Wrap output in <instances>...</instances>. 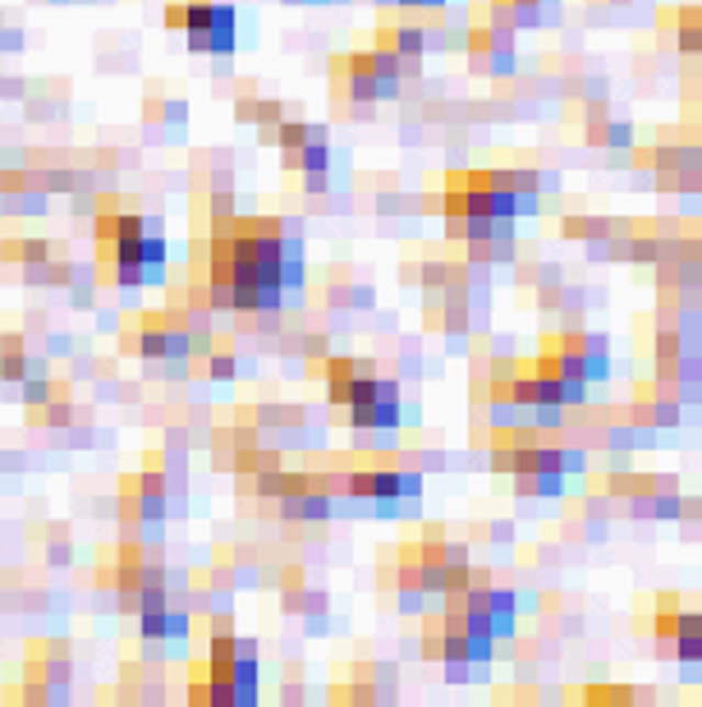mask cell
Returning a JSON list of instances; mask_svg holds the SVG:
<instances>
[{"label":"cell","instance_id":"6da1fadb","mask_svg":"<svg viewBox=\"0 0 702 707\" xmlns=\"http://www.w3.org/2000/svg\"><path fill=\"white\" fill-rule=\"evenodd\" d=\"M271 506H276V515L285 523H326V519H335V501L317 487L290 491V496H280V501H271Z\"/></svg>","mask_w":702,"mask_h":707},{"label":"cell","instance_id":"7a4b0ae2","mask_svg":"<svg viewBox=\"0 0 702 707\" xmlns=\"http://www.w3.org/2000/svg\"><path fill=\"white\" fill-rule=\"evenodd\" d=\"M514 478V491L524 496V501H560L569 478L556 474V468H528V474H510Z\"/></svg>","mask_w":702,"mask_h":707},{"label":"cell","instance_id":"3957f363","mask_svg":"<svg viewBox=\"0 0 702 707\" xmlns=\"http://www.w3.org/2000/svg\"><path fill=\"white\" fill-rule=\"evenodd\" d=\"M51 207V194L37 185V170L29 185H19V189H0V212L5 217H42Z\"/></svg>","mask_w":702,"mask_h":707},{"label":"cell","instance_id":"277c9868","mask_svg":"<svg viewBox=\"0 0 702 707\" xmlns=\"http://www.w3.org/2000/svg\"><path fill=\"white\" fill-rule=\"evenodd\" d=\"M377 46H390L395 56L413 60V56H427V42H423V29L419 23H409V19H395V23H386V29L377 33Z\"/></svg>","mask_w":702,"mask_h":707},{"label":"cell","instance_id":"5b68a950","mask_svg":"<svg viewBox=\"0 0 702 707\" xmlns=\"http://www.w3.org/2000/svg\"><path fill=\"white\" fill-rule=\"evenodd\" d=\"M189 51L198 56H234V46H239V23H216V29H198V33H185Z\"/></svg>","mask_w":702,"mask_h":707},{"label":"cell","instance_id":"8992f818","mask_svg":"<svg viewBox=\"0 0 702 707\" xmlns=\"http://www.w3.org/2000/svg\"><path fill=\"white\" fill-rule=\"evenodd\" d=\"M23 368H29V340H23V331H5L0 335V382H5V390L19 386Z\"/></svg>","mask_w":702,"mask_h":707},{"label":"cell","instance_id":"52a82bcc","mask_svg":"<svg viewBox=\"0 0 702 707\" xmlns=\"http://www.w3.org/2000/svg\"><path fill=\"white\" fill-rule=\"evenodd\" d=\"M514 257H519L514 240H468L464 244V262H473V267H505Z\"/></svg>","mask_w":702,"mask_h":707},{"label":"cell","instance_id":"ba28073f","mask_svg":"<svg viewBox=\"0 0 702 707\" xmlns=\"http://www.w3.org/2000/svg\"><path fill=\"white\" fill-rule=\"evenodd\" d=\"M565 240H592V234H611V217H597V212H569L560 221Z\"/></svg>","mask_w":702,"mask_h":707},{"label":"cell","instance_id":"9c48e42d","mask_svg":"<svg viewBox=\"0 0 702 707\" xmlns=\"http://www.w3.org/2000/svg\"><path fill=\"white\" fill-rule=\"evenodd\" d=\"M0 257L19 262V267H33V262L51 257V240H5V244H0Z\"/></svg>","mask_w":702,"mask_h":707},{"label":"cell","instance_id":"30bf717a","mask_svg":"<svg viewBox=\"0 0 702 707\" xmlns=\"http://www.w3.org/2000/svg\"><path fill=\"white\" fill-rule=\"evenodd\" d=\"M189 634H193V616L185 611V607H170L166 611V639H161V648H185L189 643Z\"/></svg>","mask_w":702,"mask_h":707},{"label":"cell","instance_id":"8fae6325","mask_svg":"<svg viewBox=\"0 0 702 707\" xmlns=\"http://www.w3.org/2000/svg\"><path fill=\"white\" fill-rule=\"evenodd\" d=\"M427 601H432V597H427L419 584H395V607H400V616H423Z\"/></svg>","mask_w":702,"mask_h":707},{"label":"cell","instance_id":"7c38bea8","mask_svg":"<svg viewBox=\"0 0 702 707\" xmlns=\"http://www.w3.org/2000/svg\"><path fill=\"white\" fill-rule=\"evenodd\" d=\"M588 464H592V455L583 446H569V441H565V446H560V474L579 478V474H588Z\"/></svg>","mask_w":702,"mask_h":707},{"label":"cell","instance_id":"4fadbf2b","mask_svg":"<svg viewBox=\"0 0 702 707\" xmlns=\"http://www.w3.org/2000/svg\"><path fill=\"white\" fill-rule=\"evenodd\" d=\"M285 115V101H276V97H253V115H248V124H276Z\"/></svg>","mask_w":702,"mask_h":707},{"label":"cell","instance_id":"5bb4252c","mask_svg":"<svg viewBox=\"0 0 702 707\" xmlns=\"http://www.w3.org/2000/svg\"><path fill=\"white\" fill-rule=\"evenodd\" d=\"M78 345H74V335L65 331H46V358H69Z\"/></svg>","mask_w":702,"mask_h":707},{"label":"cell","instance_id":"9a60e30c","mask_svg":"<svg viewBox=\"0 0 702 707\" xmlns=\"http://www.w3.org/2000/svg\"><path fill=\"white\" fill-rule=\"evenodd\" d=\"M14 51H23V29H14V23H0V56H14Z\"/></svg>","mask_w":702,"mask_h":707},{"label":"cell","instance_id":"2e32d148","mask_svg":"<svg viewBox=\"0 0 702 707\" xmlns=\"http://www.w3.org/2000/svg\"><path fill=\"white\" fill-rule=\"evenodd\" d=\"M377 295H372V285H354V290H345V312L349 308H372Z\"/></svg>","mask_w":702,"mask_h":707},{"label":"cell","instance_id":"e0dca14e","mask_svg":"<svg viewBox=\"0 0 702 707\" xmlns=\"http://www.w3.org/2000/svg\"><path fill=\"white\" fill-rule=\"evenodd\" d=\"M638 694H624V685H606V689H592L588 703H634Z\"/></svg>","mask_w":702,"mask_h":707},{"label":"cell","instance_id":"ac0fdd59","mask_svg":"<svg viewBox=\"0 0 702 707\" xmlns=\"http://www.w3.org/2000/svg\"><path fill=\"white\" fill-rule=\"evenodd\" d=\"M23 464H29V455H23V451H0V468H5V474H19Z\"/></svg>","mask_w":702,"mask_h":707},{"label":"cell","instance_id":"d6986e66","mask_svg":"<svg viewBox=\"0 0 702 707\" xmlns=\"http://www.w3.org/2000/svg\"><path fill=\"white\" fill-rule=\"evenodd\" d=\"M450 0H395V10H446Z\"/></svg>","mask_w":702,"mask_h":707},{"label":"cell","instance_id":"ffe728a7","mask_svg":"<svg viewBox=\"0 0 702 707\" xmlns=\"http://www.w3.org/2000/svg\"><path fill=\"white\" fill-rule=\"evenodd\" d=\"M680 46H684V56H698V23H684L680 29Z\"/></svg>","mask_w":702,"mask_h":707},{"label":"cell","instance_id":"44dd1931","mask_svg":"<svg viewBox=\"0 0 702 707\" xmlns=\"http://www.w3.org/2000/svg\"><path fill=\"white\" fill-rule=\"evenodd\" d=\"M69 556H74V552H69V542L46 546V561H51V565H69Z\"/></svg>","mask_w":702,"mask_h":707},{"label":"cell","instance_id":"7402d4cb","mask_svg":"<svg viewBox=\"0 0 702 707\" xmlns=\"http://www.w3.org/2000/svg\"><path fill=\"white\" fill-rule=\"evenodd\" d=\"M166 23H170V29H185V0H170V5H166Z\"/></svg>","mask_w":702,"mask_h":707},{"label":"cell","instance_id":"603a6c76","mask_svg":"<svg viewBox=\"0 0 702 707\" xmlns=\"http://www.w3.org/2000/svg\"><path fill=\"white\" fill-rule=\"evenodd\" d=\"M419 464H427V468H446L450 460H446V451H423V455H419Z\"/></svg>","mask_w":702,"mask_h":707},{"label":"cell","instance_id":"cb8c5ba5","mask_svg":"<svg viewBox=\"0 0 702 707\" xmlns=\"http://www.w3.org/2000/svg\"><path fill=\"white\" fill-rule=\"evenodd\" d=\"M285 5H345V0H285Z\"/></svg>","mask_w":702,"mask_h":707},{"label":"cell","instance_id":"d4e9b609","mask_svg":"<svg viewBox=\"0 0 702 707\" xmlns=\"http://www.w3.org/2000/svg\"><path fill=\"white\" fill-rule=\"evenodd\" d=\"M0 23H5V10H0Z\"/></svg>","mask_w":702,"mask_h":707}]
</instances>
